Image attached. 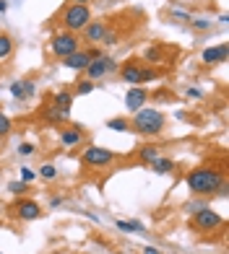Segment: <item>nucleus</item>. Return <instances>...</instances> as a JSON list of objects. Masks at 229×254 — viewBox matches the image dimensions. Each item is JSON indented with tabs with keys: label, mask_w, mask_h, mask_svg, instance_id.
Wrapping results in <instances>:
<instances>
[{
	"label": "nucleus",
	"mask_w": 229,
	"mask_h": 254,
	"mask_svg": "<svg viewBox=\"0 0 229 254\" xmlns=\"http://www.w3.org/2000/svg\"><path fill=\"white\" fill-rule=\"evenodd\" d=\"M224 182H227L224 171L216 166H198V169L188 171V177H185V184L193 194H216V190Z\"/></svg>",
	"instance_id": "1"
},
{
	"label": "nucleus",
	"mask_w": 229,
	"mask_h": 254,
	"mask_svg": "<svg viewBox=\"0 0 229 254\" xmlns=\"http://www.w3.org/2000/svg\"><path fill=\"white\" fill-rule=\"evenodd\" d=\"M167 127V120L164 114L154 109V107H143L133 114V122H130V130H135L138 135H146V137H154L159 132H164Z\"/></svg>",
	"instance_id": "2"
},
{
	"label": "nucleus",
	"mask_w": 229,
	"mask_h": 254,
	"mask_svg": "<svg viewBox=\"0 0 229 254\" xmlns=\"http://www.w3.org/2000/svg\"><path fill=\"white\" fill-rule=\"evenodd\" d=\"M76 50H81V39L76 37V34H71V31H57L55 37L50 39V55L52 57H57V60H63V57H68V55H73Z\"/></svg>",
	"instance_id": "3"
},
{
	"label": "nucleus",
	"mask_w": 229,
	"mask_h": 254,
	"mask_svg": "<svg viewBox=\"0 0 229 254\" xmlns=\"http://www.w3.org/2000/svg\"><path fill=\"white\" fill-rule=\"evenodd\" d=\"M91 21V10H89V5H78V3H73V5H68L65 10H63V26H65V31H71V34H78V31H84V26Z\"/></svg>",
	"instance_id": "4"
},
{
	"label": "nucleus",
	"mask_w": 229,
	"mask_h": 254,
	"mask_svg": "<svg viewBox=\"0 0 229 254\" xmlns=\"http://www.w3.org/2000/svg\"><path fill=\"white\" fill-rule=\"evenodd\" d=\"M222 223H224V218L216 210H211V207H198V210L193 213V218H190V226L196 228L198 234L216 231V228H222Z\"/></svg>",
	"instance_id": "5"
},
{
	"label": "nucleus",
	"mask_w": 229,
	"mask_h": 254,
	"mask_svg": "<svg viewBox=\"0 0 229 254\" xmlns=\"http://www.w3.org/2000/svg\"><path fill=\"white\" fill-rule=\"evenodd\" d=\"M114 161V153L110 148H102V145H89L86 151L81 153V164L89 169H105Z\"/></svg>",
	"instance_id": "6"
},
{
	"label": "nucleus",
	"mask_w": 229,
	"mask_h": 254,
	"mask_svg": "<svg viewBox=\"0 0 229 254\" xmlns=\"http://www.w3.org/2000/svg\"><path fill=\"white\" fill-rule=\"evenodd\" d=\"M114 70H117V63H114L112 57L102 55V57H97V60H91L86 65V78L89 80H99V78H105L107 73H114Z\"/></svg>",
	"instance_id": "7"
},
{
	"label": "nucleus",
	"mask_w": 229,
	"mask_h": 254,
	"mask_svg": "<svg viewBox=\"0 0 229 254\" xmlns=\"http://www.w3.org/2000/svg\"><path fill=\"white\" fill-rule=\"evenodd\" d=\"M10 210L16 213V218H21V221H37V218L42 215V205L37 200H29V197H21Z\"/></svg>",
	"instance_id": "8"
},
{
	"label": "nucleus",
	"mask_w": 229,
	"mask_h": 254,
	"mask_svg": "<svg viewBox=\"0 0 229 254\" xmlns=\"http://www.w3.org/2000/svg\"><path fill=\"white\" fill-rule=\"evenodd\" d=\"M146 101H148V91L143 86H130L128 88V94H125V107H128V112H138L146 107Z\"/></svg>",
	"instance_id": "9"
},
{
	"label": "nucleus",
	"mask_w": 229,
	"mask_h": 254,
	"mask_svg": "<svg viewBox=\"0 0 229 254\" xmlns=\"http://www.w3.org/2000/svg\"><path fill=\"white\" fill-rule=\"evenodd\" d=\"M117 73L128 86H141V63L138 60H130L125 65H117Z\"/></svg>",
	"instance_id": "10"
},
{
	"label": "nucleus",
	"mask_w": 229,
	"mask_h": 254,
	"mask_svg": "<svg viewBox=\"0 0 229 254\" xmlns=\"http://www.w3.org/2000/svg\"><path fill=\"white\" fill-rule=\"evenodd\" d=\"M107 21H94V18H91L89 21V24L84 26V39L89 42V44H97V42H102V39H105V34H107Z\"/></svg>",
	"instance_id": "11"
},
{
	"label": "nucleus",
	"mask_w": 229,
	"mask_h": 254,
	"mask_svg": "<svg viewBox=\"0 0 229 254\" xmlns=\"http://www.w3.org/2000/svg\"><path fill=\"white\" fill-rule=\"evenodd\" d=\"M34 91H37V83H34V80H29V78H24V80H13V83H10V96L18 99V101L31 99V96H34Z\"/></svg>",
	"instance_id": "12"
},
{
	"label": "nucleus",
	"mask_w": 229,
	"mask_h": 254,
	"mask_svg": "<svg viewBox=\"0 0 229 254\" xmlns=\"http://www.w3.org/2000/svg\"><path fill=\"white\" fill-rule=\"evenodd\" d=\"M227 55H229V47H227V44H216V47L203 50L201 60H203L206 65H219V63H224V60H227Z\"/></svg>",
	"instance_id": "13"
},
{
	"label": "nucleus",
	"mask_w": 229,
	"mask_h": 254,
	"mask_svg": "<svg viewBox=\"0 0 229 254\" xmlns=\"http://www.w3.org/2000/svg\"><path fill=\"white\" fill-rule=\"evenodd\" d=\"M73 91H68V88H60V91H55L52 94V107L55 109H60L63 114H68L71 112V107H73Z\"/></svg>",
	"instance_id": "14"
},
{
	"label": "nucleus",
	"mask_w": 229,
	"mask_h": 254,
	"mask_svg": "<svg viewBox=\"0 0 229 254\" xmlns=\"http://www.w3.org/2000/svg\"><path fill=\"white\" fill-rule=\"evenodd\" d=\"M81 140H84V130H81V127L73 125V127H63V130H60V145L63 148H73Z\"/></svg>",
	"instance_id": "15"
},
{
	"label": "nucleus",
	"mask_w": 229,
	"mask_h": 254,
	"mask_svg": "<svg viewBox=\"0 0 229 254\" xmlns=\"http://www.w3.org/2000/svg\"><path fill=\"white\" fill-rule=\"evenodd\" d=\"M63 63H65L68 67H73V70H86V65L91 63V57L86 55V50H76L73 55L63 57Z\"/></svg>",
	"instance_id": "16"
},
{
	"label": "nucleus",
	"mask_w": 229,
	"mask_h": 254,
	"mask_svg": "<svg viewBox=\"0 0 229 254\" xmlns=\"http://www.w3.org/2000/svg\"><path fill=\"white\" fill-rule=\"evenodd\" d=\"M13 50H16L13 39H10L8 34H0V60H8V57L13 55Z\"/></svg>",
	"instance_id": "17"
},
{
	"label": "nucleus",
	"mask_w": 229,
	"mask_h": 254,
	"mask_svg": "<svg viewBox=\"0 0 229 254\" xmlns=\"http://www.w3.org/2000/svg\"><path fill=\"white\" fill-rule=\"evenodd\" d=\"M148 166H151V169L156 171V174H169V171L175 169V161H169V158H162V156H159V158H156V161H151Z\"/></svg>",
	"instance_id": "18"
},
{
	"label": "nucleus",
	"mask_w": 229,
	"mask_h": 254,
	"mask_svg": "<svg viewBox=\"0 0 229 254\" xmlns=\"http://www.w3.org/2000/svg\"><path fill=\"white\" fill-rule=\"evenodd\" d=\"M114 226H117L120 231H128V234H143L146 231V226L141 221H117Z\"/></svg>",
	"instance_id": "19"
},
{
	"label": "nucleus",
	"mask_w": 229,
	"mask_h": 254,
	"mask_svg": "<svg viewBox=\"0 0 229 254\" xmlns=\"http://www.w3.org/2000/svg\"><path fill=\"white\" fill-rule=\"evenodd\" d=\"M97 86H94V80H89V78H81V80H76V88H73V96H86L91 94Z\"/></svg>",
	"instance_id": "20"
},
{
	"label": "nucleus",
	"mask_w": 229,
	"mask_h": 254,
	"mask_svg": "<svg viewBox=\"0 0 229 254\" xmlns=\"http://www.w3.org/2000/svg\"><path fill=\"white\" fill-rule=\"evenodd\" d=\"M138 158L143 161V164H151V161L159 158V148L156 145H143L141 151H138Z\"/></svg>",
	"instance_id": "21"
},
{
	"label": "nucleus",
	"mask_w": 229,
	"mask_h": 254,
	"mask_svg": "<svg viewBox=\"0 0 229 254\" xmlns=\"http://www.w3.org/2000/svg\"><path fill=\"white\" fill-rule=\"evenodd\" d=\"M42 114H44V120H50V122H65L68 120V114H63L60 109H55L52 104H50V107H44Z\"/></svg>",
	"instance_id": "22"
},
{
	"label": "nucleus",
	"mask_w": 229,
	"mask_h": 254,
	"mask_svg": "<svg viewBox=\"0 0 229 254\" xmlns=\"http://www.w3.org/2000/svg\"><path fill=\"white\" fill-rule=\"evenodd\" d=\"M37 177L44 179V182H52V179H57V169H55L52 164H42L39 171H37Z\"/></svg>",
	"instance_id": "23"
},
{
	"label": "nucleus",
	"mask_w": 229,
	"mask_h": 254,
	"mask_svg": "<svg viewBox=\"0 0 229 254\" xmlns=\"http://www.w3.org/2000/svg\"><path fill=\"white\" fill-rule=\"evenodd\" d=\"M107 127L110 130H117V132H125V130H130V122L125 117H112V120H107Z\"/></svg>",
	"instance_id": "24"
},
{
	"label": "nucleus",
	"mask_w": 229,
	"mask_h": 254,
	"mask_svg": "<svg viewBox=\"0 0 229 254\" xmlns=\"http://www.w3.org/2000/svg\"><path fill=\"white\" fill-rule=\"evenodd\" d=\"M10 127H13V122H10V117L3 114V109H0V137H5L10 132Z\"/></svg>",
	"instance_id": "25"
},
{
	"label": "nucleus",
	"mask_w": 229,
	"mask_h": 254,
	"mask_svg": "<svg viewBox=\"0 0 229 254\" xmlns=\"http://www.w3.org/2000/svg\"><path fill=\"white\" fill-rule=\"evenodd\" d=\"M143 57H146L148 63H159V57H162V50H159L156 44H151V47H148V50L143 52Z\"/></svg>",
	"instance_id": "26"
},
{
	"label": "nucleus",
	"mask_w": 229,
	"mask_h": 254,
	"mask_svg": "<svg viewBox=\"0 0 229 254\" xmlns=\"http://www.w3.org/2000/svg\"><path fill=\"white\" fill-rule=\"evenodd\" d=\"M8 190L13 192V194H18V197H21V194H26L29 184H26V182H10V184H8Z\"/></svg>",
	"instance_id": "27"
},
{
	"label": "nucleus",
	"mask_w": 229,
	"mask_h": 254,
	"mask_svg": "<svg viewBox=\"0 0 229 254\" xmlns=\"http://www.w3.org/2000/svg\"><path fill=\"white\" fill-rule=\"evenodd\" d=\"M159 73L154 70V67H146V65H141V83H148V80H154Z\"/></svg>",
	"instance_id": "28"
},
{
	"label": "nucleus",
	"mask_w": 229,
	"mask_h": 254,
	"mask_svg": "<svg viewBox=\"0 0 229 254\" xmlns=\"http://www.w3.org/2000/svg\"><path fill=\"white\" fill-rule=\"evenodd\" d=\"M107 44V47H114V44H117V31L114 29H107V34H105V39H102Z\"/></svg>",
	"instance_id": "29"
},
{
	"label": "nucleus",
	"mask_w": 229,
	"mask_h": 254,
	"mask_svg": "<svg viewBox=\"0 0 229 254\" xmlns=\"http://www.w3.org/2000/svg\"><path fill=\"white\" fill-rule=\"evenodd\" d=\"M37 153V148H34L31 143H21L18 145V156H34Z\"/></svg>",
	"instance_id": "30"
},
{
	"label": "nucleus",
	"mask_w": 229,
	"mask_h": 254,
	"mask_svg": "<svg viewBox=\"0 0 229 254\" xmlns=\"http://www.w3.org/2000/svg\"><path fill=\"white\" fill-rule=\"evenodd\" d=\"M34 177H37V171H31L29 166H24V169H21V182H34Z\"/></svg>",
	"instance_id": "31"
},
{
	"label": "nucleus",
	"mask_w": 229,
	"mask_h": 254,
	"mask_svg": "<svg viewBox=\"0 0 229 254\" xmlns=\"http://www.w3.org/2000/svg\"><path fill=\"white\" fill-rule=\"evenodd\" d=\"M193 29H198V31H206V29H211V24H209V21H193Z\"/></svg>",
	"instance_id": "32"
},
{
	"label": "nucleus",
	"mask_w": 229,
	"mask_h": 254,
	"mask_svg": "<svg viewBox=\"0 0 229 254\" xmlns=\"http://www.w3.org/2000/svg\"><path fill=\"white\" fill-rule=\"evenodd\" d=\"M185 96H188V99H201L203 91H198V88H185Z\"/></svg>",
	"instance_id": "33"
},
{
	"label": "nucleus",
	"mask_w": 229,
	"mask_h": 254,
	"mask_svg": "<svg viewBox=\"0 0 229 254\" xmlns=\"http://www.w3.org/2000/svg\"><path fill=\"white\" fill-rule=\"evenodd\" d=\"M86 55L91 57V60H97V57H102L105 52H102V50H97V47H91V50H86Z\"/></svg>",
	"instance_id": "34"
},
{
	"label": "nucleus",
	"mask_w": 229,
	"mask_h": 254,
	"mask_svg": "<svg viewBox=\"0 0 229 254\" xmlns=\"http://www.w3.org/2000/svg\"><path fill=\"white\" fill-rule=\"evenodd\" d=\"M60 205H63V197H52L50 200V207H60Z\"/></svg>",
	"instance_id": "35"
},
{
	"label": "nucleus",
	"mask_w": 229,
	"mask_h": 254,
	"mask_svg": "<svg viewBox=\"0 0 229 254\" xmlns=\"http://www.w3.org/2000/svg\"><path fill=\"white\" fill-rule=\"evenodd\" d=\"M143 254H162L156 247H143Z\"/></svg>",
	"instance_id": "36"
},
{
	"label": "nucleus",
	"mask_w": 229,
	"mask_h": 254,
	"mask_svg": "<svg viewBox=\"0 0 229 254\" xmlns=\"http://www.w3.org/2000/svg\"><path fill=\"white\" fill-rule=\"evenodd\" d=\"M5 10H8V3H5V0H0V13H5Z\"/></svg>",
	"instance_id": "37"
},
{
	"label": "nucleus",
	"mask_w": 229,
	"mask_h": 254,
	"mask_svg": "<svg viewBox=\"0 0 229 254\" xmlns=\"http://www.w3.org/2000/svg\"><path fill=\"white\" fill-rule=\"evenodd\" d=\"M73 3H78V5H89V0H73Z\"/></svg>",
	"instance_id": "38"
}]
</instances>
